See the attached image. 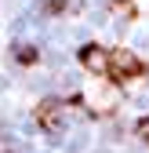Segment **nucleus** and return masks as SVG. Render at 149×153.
Returning a JSON list of instances; mask_svg holds the SVG:
<instances>
[{
    "label": "nucleus",
    "mask_w": 149,
    "mask_h": 153,
    "mask_svg": "<svg viewBox=\"0 0 149 153\" xmlns=\"http://www.w3.org/2000/svg\"><path fill=\"white\" fill-rule=\"evenodd\" d=\"M145 73V62L138 59L135 51H127V48H113L109 51V76L105 80H113V84H127V80H135V76Z\"/></svg>",
    "instance_id": "1"
},
{
    "label": "nucleus",
    "mask_w": 149,
    "mask_h": 153,
    "mask_svg": "<svg viewBox=\"0 0 149 153\" xmlns=\"http://www.w3.org/2000/svg\"><path fill=\"white\" fill-rule=\"evenodd\" d=\"M77 59H80L84 69H91L95 76H109V51H105V48H98V44H84V48L77 51Z\"/></svg>",
    "instance_id": "2"
},
{
    "label": "nucleus",
    "mask_w": 149,
    "mask_h": 153,
    "mask_svg": "<svg viewBox=\"0 0 149 153\" xmlns=\"http://www.w3.org/2000/svg\"><path fill=\"white\" fill-rule=\"evenodd\" d=\"M36 124H40L44 131H58V120H62V102L58 99H44L40 106H36Z\"/></svg>",
    "instance_id": "3"
},
{
    "label": "nucleus",
    "mask_w": 149,
    "mask_h": 153,
    "mask_svg": "<svg viewBox=\"0 0 149 153\" xmlns=\"http://www.w3.org/2000/svg\"><path fill=\"white\" fill-rule=\"evenodd\" d=\"M15 59L22 62V66H33L36 59H40V55H36V48H18V51H15Z\"/></svg>",
    "instance_id": "4"
},
{
    "label": "nucleus",
    "mask_w": 149,
    "mask_h": 153,
    "mask_svg": "<svg viewBox=\"0 0 149 153\" xmlns=\"http://www.w3.org/2000/svg\"><path fill=\"white\" fill-rule=\"evenodd\" d=\"M135 131H138V139H142V142H149V117H142V120L135 124Z\"/></svg>",
    "instance_id": "5"
}]
</instances>
